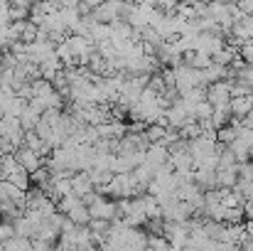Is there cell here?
Wrapping results in <instances>:
<instances>
[{"label": "cell", "mask_w": 253, "mask_h": 251, "mask_svg": "<svg viewBox=\"0 0 253 251\" xmlns=\"http://www.w3.org/2000/svg\"><path fill=\"white\" fill-rule=\"evenodd\" d=\"M153 175H155V172H153V170H150L148 165H138L135 170H133V177L138 180V185H140L143 190L148 187V182L153 180Z\"/></svg>", "instance_id": "83f0119b"}, {"label": "cell", "mask_w": 253, "mask_h": 251, "mask_svg": "<svg viewBox=\"0 0 253 251\" xmlns=\"http://www.w3.org/2000/svg\"><path fill=\"white\" fill-rule=\"evenodd\" d=\"M219 251H241V244H229V242H219Z\"/></svg>", "instance_id": "e575fe53"}, {"label": "cell", "mask_w": 253, "mask_h": 251, "mask_svg": "<svg viewBox=\"0 0 253 251\" xmlns=\"http://www.w3.org/2000/svg\"><path fill=\"white\" fill-rule=\"evenodd\" d=\"M0 141H5V143H10V146H15V148L22 146L25 131H22V126H20L17 118H10V116L0 118Z\"/></svg>", "instance_id": "3957f363"}, {"label": "cell", "mask_w": 253, "mask_h": 251, "mask_svg": "<svg viewBox=\"0 0 253 251\" xmlns=\"http://www.w3.org/2000/svg\"><path fill=\"white\" fill-rule=\"evenodd\" d=\"M236 172L241 180H251L253 182V160H246V163H239L236 165Z\"/></svg>", "instance_id": "4dcf8cb0"}, {"label": "cell", "mask_w": 253, "mask_h": 251, "mask_svg": "<svg viewBox=\"0 0 253 251\" xmlns=\"http://www.w3.org/2000/svg\"><path fill=\"white\" fill-rule=\"evenodd\" d=\"M5 180H7V182H12V185H15L17 190H22V192H27V190H30V185H32V182H30V172H27L25 167H15Z\"/></svg>", "instance_id": "e0dca14e"}, {"label": "cell", "mask_w": 253, "mask_h": 251, "mask_svg": "<svg viewBox=\"0 0 253 251\" xmlns=\"http://www.w3.org/2000/svg\"><path fill=\"white\" fill-rule=\"evenodd\" d=\"M82 202L88 209V217L91 219H103V222H113L118 217V209H116V202L111 197H103V195H96V192H88L86 197H82Z\"/></svg>", "instance_id": "6da1fadb"}, {"label": "cell", "mask_w": 253, "mask_h": 251, "mask_svg": "<svg viewBox=\"0 0 253 251\" xmlns=\"http://www.w3.org/2000/svg\"><path fill=\"white\" fill-rule=\"evenodd\" d=\"M239 165V163H236ZM236 165L231 167H219L216 170V190H231L239 180V172H236Z\"/></svg>", "instance_id": "4fadbf2b"}, {"label": "cell", "mask_w": 253, "mask_h": 251, "mask_svg": "<svg viewBox=\"0 0 253 251\" xmlns=\"http://www.w3.org/2000/svg\"><path fill=\"white\" fill-rule=\"evenodd\" d=\"M192 177L197 182V187L202 192L207 190H216V170H207V167H194L192 170Z\"/></svg>", "instance_id": "30bf717a"}, {"label": "cell", "mask_w": 253, "mask_h": 251, "mask_svg": "<svg viewBox=\"0 0 253 251\" xmlns=\"http://www.w3.org/2000/svg\"><path fill=\"white\" fill-rule=\"evenodd\" d=\"M145 138H148V143H160L165 136H168V128H163V126H158V123H150L145 131Z\"/></svg>", "instance_id": "484cf974"}, {"label": "cell", "mask_w": 253, "mask_h": 251, "mask_svg": "<svg viewBox=\"0 0 253 251\" xmlns=\"http://www.w3.org/2000/svg\"><path fill=\"white\" fill-rule=\"evenodd\" d=\"M172 69H174V91L177 94H184V91H189L194 86H204L202 69H194V67L184 64V62L179 67H172Z\"/></svg>", "instance_id": "7a4b0ae2"}, {"label": "cell", "mask_w": 253, "mask_h": 251, "mask_svg": "<svg viewBox=\"0 0 253 251\" xmlns=\"http://www.w3.org/2000/svg\"><path fill=\"white\" fill-rule=\"evenodd\" d=\"M229 111H231V116H234L236 121H241L249 111H253V94L231 99V101H229Z\"/></svg>", "instance_id": "8fae6325"}, {"label": "cell", "mask_w": 253, "mask_h": 251, "mask_svg": "<svg viewBox=\"0 0 253 251\" xmlns=\"http://www.w3.org/2000/svg\"><path fill=\"white\" fill-rule=\"evenodd\" d=\"M211 113H214V106H211L209 101H202V103H197V106L192 108V118H194V121H199V123L209 121V118H211Z\"/></svg>", "instance_id": "cb8c5ba5"}, {"label": "cell", "mask_w": 253, "mask_h": 251, "mask_svg": "<svg viewBox=\"0 0 253 251\" xmlns=\"http://www.w3.org/2000/svg\"><path fill=\"white\" fill-rule=\"evenodd\" d=\"M17 121H20V126H22V131L27 133V131H35L37 128V123L42 121V111L32 103V101H27V106L22 108V113L17 116Z\"/></svg>", "instance_id": "9c48e42d"}, {"label": "cell", "mask_w": 253, "mask_h": 251, "mask_svg": "<svg viewBox=\"0 0 253 251\" xmlns=\"http://www.w3.org/2000/svg\"><path fill=\"white\" fill-rule=\"evenodd\" d=\"M12 237H15V227H12V222H10V219H0V244L7 242V239H12Z\"/></svg>", "instance_id": "f546056e"}, {"label": "cell", "mask_w": 253, "mask_h": 251, "mask_svg": "<svg viewBox=\"0 0 253 251\" xmlns=\"http://www.w3.org/2000/svg\"><path fill=\"white\" fill-rule=\"evenodd\" d=\"M165 118H168L169 128H174V131H177V128H182V126L189 121V111L184 108V103H182L179 99H174L168 108H165Z\"/></svg>", "instance_id": "52a82bcc"}, {"label": "cell", "mask_w": 253, "mask_h": 251, "mask_svg": "<svg viewBox=\"0 0 253 251\" xmlns=\"http://www.w3.org/2000/svg\"><path fill=\"white\" fill-rule=\"evenodd\" d=\"M169 163V151L165 146H160V143H150L148 148H145V163L143 165H148L153 172L155 170H160V167H165Z\"/></svg>", "instance_id": "5b68a950"}, {"label": "cell", "mask_w": 253, "mask_h": 251, "mask_svg": "<svg viewBox=\"0 0 253 251\" xmlns=\"http://www.w3.org/2000/svg\"><path fill=\"white\" fill-rule=\"evenodd\" d=\"M241 59H244L249 67H253V40H246V42L241 45Z\"/></svg>", "instance_id": "1f68e13d"}, {"label": "cell", "mask_w": 253, "mask_h": 251, "mask_svg": "<svg viewBox=\"0 0 253 251\" xmlns=\"http://www.w3.org/2000/svg\"><path fill=\"white\" fill-rule=\"evenodd\" d=\"M72 192L77 197H86L88 192H93V182H91L88 172H74L72 175Z\"/></svg>", "instance_id": "5bb4252c"}, {"label": "cell", "mask_w": 253, "mask_h": 251, "mask_svg": "<svg viewBox=\"0 0 253 251\" xmlns=\"http://www.w3.org/2000/svg\"><path fill=\"white\" fill-rule=\"evenodd\" d=\"M15 158H17V163H20V167H25L30 175L35 172V170H40V167L44 165V158L42 155H37L35 151H30V148H17L15 151Z\"/></svg>", "instance_id": "ba28073f"}, {"label": "cell", "mask_w": 253, "mask_h": 251, "mask_svg": "<svg viewBox=\"0 0 253 251\" xmlns=\"http://www.w3.org/2000/svg\"><path fill=\"white\" fill-rule=\"evenodd\" d=\"M177 133H179V138H184V141H194V138L202 136V123L194 121V118H189L182 128H177Z\"/></svg>", "instance_id": "ffe728a7"}, {"label": "cell", "mask_w": 253, "mask_h": 251, "mask_svg": "<svg viewBox=\"0 0 253 251\" xmlns=\"http://www.w3.org/2000/svg\"><path fill=\"white\" fill-rule=\"evenodd\" d=\"M241 25L246 27V35H249V40H253V15H244Z\"/></svg>", "instance_id": "d6a6232c"}, {"label": "cell", "mask_w": 253, "mask_h": 251, "mask_svg": "<svg viewBox=\"0 0 253 251\" xmlns=\"http://www.w3.org/2000/svg\"><path fill=\"white\" fill-rule=\"evenodd\" d=\"M59 67H62V62H59V57H57V52H54L52 57H47L44 62H40V77H42L44 82H52V79L57 77Z\"/></svg>", "instance_id": "9a60e30c"}, {"label": "cell", "mask_w": 253, "mask_h": 251, "mask_svg": "<svg viewBox=\"0 0 253 251\" xmlns=\"http://www.w3.org/2000/svg\"><path fill=\"white\" fill-rule=\"evenodd\" d=\"M231 190L241 197V202H249V200H253V182H251V180H241V177H239V180H236V185H234Z\"/></svg>", "instance_id": "d4e9b609"}, {"label": "cell", "mask_w": 253, "mask_h": 251, "mask_svg": "<svg viewBox=\"0 0 253 251\" xmlns=\"http://www.w3.org/2000/svg\"><path fill=\"white\" fill-rule=\"evenodd\" d=\"M219 192H221V204H224V207L231 209V207H241V204H244L241 197H239L234 190H219Z\"/></svg>", "instance_id": "f1b7e54d"}, {"label": "cell", "mask_w": 253, "mask_h": 251, "mask_svg": "<svg viewBox=\"0 0 253 251\" xmlns=\"http://www.w3.org/2000/svg\"><path fill=\"white\" fill-rule=\"evenodd\" d=\"M234 57H236V50H234V47H221L219 52L211 54V62H214V64H221V67H229V64L234 62Z\"/></svg>", "instance_id": "603a6c76"}, {"label": "cell", "mask_w": 253, "mask_h": 251, "mask_svg": "<svg viewBox=\"0 0 253 251\" xmlns=\"http://www.w3.org/2000/svg\"><path fill=\"white\" fill-rule=\"evenodd\" d=\"M148 249L150 251H172V247H169V242L163 234H150V237H148Z\"/></svg>", "instance_id": "4316f807"}, {"label": "cell", "mask_w": 253, "mask_h": 251, "mask_svg": "<svg viewBox=\"0 0 253 251\" xmlns=\"http://www.w3.org/2000/svg\"><path fill=\"white\" fill-rule=\"evenodd\" d=\"M244 219H246V222H253V200L244 202Z\"/></svg>", "instance_id": "836d02e7"}, {"label": "cell", "mask_w": 253, "mask_h": 251, "mask_svg": "<svg viewBox=\"0 0 253 251\" xmlns=\"http://www.w3.org/2000/svg\"><path fill=\"white\" fill-rule=\"evenodd\" d=\"M226 148H229V151L234 153L236 163H246V160H249V158L253 155V148L249 146V143H244L241 138H236V141H234V143H229Z\"/></svg>", "instance_id": "ac0fdd59"}, {"label": "cell", "mask_w": 253, "mask_h": 251, "mask_svg": "<svg viewBox=\"0 0 253 251\" xmlns=\"http://www.w3.org/2000/svg\"><path fill=\"white\" fill-rule=\"evenodd\" d=\"M169 163L174 167V172H192L194 170V158L189 155V151H177V153H169Z\"/></svg>", "instance_id": "7c38bea8"}, {"label": "cell", "mask_w": 253, "mask_h": 251, "mask_svg": "<svg viewBox=\"0 0 253 251\" xmlns=\"http://www.w3.org/2000/svg\"><path fill=\"white\" fill-rule=\"evenodd\" d=\"M30 242H32V239L12 237V239H7V242L0 244V251H30Z\"/></svg>", "instance_id": "7402d4cb"}, {"label": "cell", "mask_w": 253, "mask_h": 251, "mask_svg": "<svg viewBox=\"0 0 253 251\" xmlns=\"http://www.w3.org/2000/svg\"><path fill=\"white\" fill-rule=\"evenodd\" d=\"M101 2H103V0H82V5H84L86 10H88V7H98Z\"/></svg>", "instance_id": "d590c367"}, {"label": "cell", "mask_w": 253, "mask_h": 251, "mask_svg": "<svg viewBox=\"0 0 253 251\" xmlns=\"http://www.w3.org/2000/svg\"><path fill=\"white\" fill-rule=\"evenodd\" d=\"M236 133H239V123L236 126H221V128H216V143H221V146H229V143H234L236 141Z\"/></svg>", "instance_id": "44dd1931"}, {"label": "cell", "mask_w": 253, "mask_h": 251, "mask_svg": "<svg viewBox=\"0 0 253 251\" xmlns=\"http://www.w3.org/2000/svg\"><path fill=\"white\" fill-rule=\"evenodd\" d=\"M2 180H5V177H2V172H0V182H2Z\"/></svg>", "instance_id": "8d00e7d4"}, {"label": "cell", "mask_w": 253, "mask_h": 251, "mask_svg": "<svg viewBox=\"0 0 253 251\" xmlns=\"http://www.w3.org/2000/svg\"><path fill=\"white\" fill-rule=\"evenodd\" d=\"M207 101L216 108V106H229L231 101V89L229 82H214L207 86Z\"/></svg>", "instance_id": "8992f818"}, {"label": "cell", "mask_w": 253, "mask_h": 251, "mask_svg": "<svg viewBox=\"0 0 253 251\" xmlns=\"http://www.w3.org/2000/svg\"><path fill=\"white\" fill-rule=\"evenodd\" d=\"M221 47H226L224 45V37H219V35H211V32H199L197 37H194V52H204V54H214V52H219Z\"/></svg>", "instance_id": "277c9868"}, {"label": "cell", "mask_w": 253, "mask_h": 251, "mask_svg": "<svg viewBox=\"0 0 253 251\" xmlns=\"http://www.w3.org/2000/svg\"><path fill=\"white\" fill-rule=\"evenodd\" d=\"M72 224H77V227H86L88 222H91V217H88V209H86V204H79V207H74V209H69L67 214H64Z\"/></svg>", "instance_id": "d6986e66"}, {"label": "cell", "mask_w": 253, "mask_h": 251, "mask_svg": "<svg viewBox=\"0 0 253 251\" xmlns=\"http://www.w3.org/2000/svg\"><path fill=\"white\" fill-rule=\"evenodd\" d=\"M182 59H184V64H189V67H194V69H207V67L214 64L209 54H204V52H194V50H192V52H184Z\"/></svg>", "instance_id": "2e32d148"}]
</instances>
